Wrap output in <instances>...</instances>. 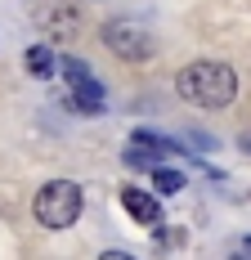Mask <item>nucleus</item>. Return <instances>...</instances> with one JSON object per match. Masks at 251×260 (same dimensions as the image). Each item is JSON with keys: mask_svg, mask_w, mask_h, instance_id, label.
I'll return each instance as SVG.
<instances>
[{"mask_svg": "<svg viewBox=\"0 0 251 260\" xmlns=\"http://www.w3.org/2000/svg\"><path fill=\"white\" fill-rule=\"evenodd\" d=\"M175 90H179V99H189V104H198V108H225L238 94V77H233L229 63L198 58V63H189L175 77Z\"/></svg>", "mask_w": 251, "mask_h": 260, "instance_id": "obj_1", "label": "nucleus"}, {"mask_svg": "<svg viewBox=\"0 0 251 260\" xmlns=\"http://www.w3.org/2000/svg\"><path fill=\"white\" fill-rule=\"evenodd\" d=\"M81 184L76 180H50L41 193H36V224H45V229H72L76 220H81Z\"/></svg>", "mask_w": 251, "mask_h": 260, "instance_id": "obj_2", "label": "nucleus"}, {"mask_svg": "<svg viewBox=\"0 0 251 260\" xmlns=\"http://www.w3.org/2000/svg\"><path fill=\"white\" fill-rule=\"evenodd\" d=\"M103 45L117 58H125V63H144V58L157 54V41H152V31L139 18H112L103 27Z\"/></svg>", "mask_w": 251, "mask_h": 260, "instance_id": "obj_3", "label": "nucleus"}, {"mask_svg": "<svg viewBox=\"0 0 251 260\" xmlns=\"http://www.w3.org/2000/svg\"><path fill=\"white\" fill-rule=\"evenodd\" d=\"M58 72L68 77V85H72V108L76 112H99L103 108V85L90 77V68H85L81 58H63Z\"/></svg>", "mask_w": 251, "mask_h": 260, "instance_id": "obj_4", "label": "nucleus"}, {"mask_svg": "<svg viewBox=\"0 0 251 260\" xmlns=\"http://www.w3.org/2000/svg\"><path fill=\"white\" fill-rule=\"evenodd\" d=\"M121 207H125V215H130L135 224H144V229H157V224H162V207H157V198L144 193V188H121Z\"/></svg>", "mask_w": 251, "mask_h": 260, "instance_id": "obj_5", "label": "nucleus"}, {"mask_svg": "<svg viewBox=\"0 0 251 260\" xmlns=\"http://www.w3.org/2000/svg\"><path fill=\"white\" fill-rule=\"evenodd\" d=\"M130 144L148 148L152 157H171V153H179V144H171V139H162V135H152V130H135V135H130Z\"/></svg>", "mask_w": 251, "mask_h": 260, "instance_id": "obj_6", "label": "nucleus"}, {"mask_svg": "<svg viewBox=\"0 0 251 260\" xmlns=\"http://www.w3.org/2000/svg\"><path fill=\"white\" fill-rule=\"evenodd\" d=\"M152 188H157L162 198H171V193H179V188H184V175H179V171H171V166H152Z\"/></svg>", "mask_w": 251, "mask_h": 260, "instance_id": "obj_7", "label": "nucleus"}, {"mask_svg": "<svg viewBox=\"0 0 251 260\" xmlns=\"http://www.w3.org/2000/svg\"><path fill=\"white\" fill-rule=\"evenodd\" d=\"M23 63H27V72H36V77H50V72H54V54H50V45H32Z\"/></svg>", "mask_w": 251, "mask_h": 260, "instance_id": "obj_8", "label": "nucleus"}, {"mask_svg": "<svg viewBox=\"0 0 251 260\" xmlns=\"http://www.w3.org/2000/svg\"><path fill=\"white\" fill-rule=\"evenodd\" d=\"M242 144H247V148H251V135H247V139H242Z\"/></svg>", "mask_w": 251, "mask_h": 260, "instance_id": "obj_9", "label": "nucleus"}]
</instances>
